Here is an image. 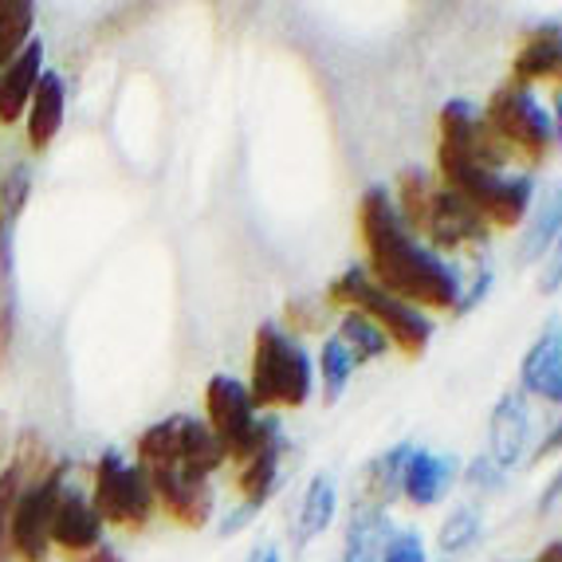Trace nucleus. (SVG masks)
<instances>
[{"instance_id": "32", "label": "nucleus", "mask_w": 562, "mask_h": 562, "mask_svg": "<svg viewBox=\"0 0 562 562\" xmlns=\"http://www.w3.org/2000/svg\"><path fill=\"white\" fill-rule=\"evenodd\" d=\"M464 476H469L472 487H499L504 484V469H499L492 457H476L469 469H464Z\"/></svg>"}, {"instance_id": "3", "label": "nucleus", "mask_w": 562, "mask_h": 562, "mask_svg": "<svg viewBox=\"0 0 562 562\" xmlns=\"http://www.w3.org/2000/svg\"><path fill=\"white\" fill-rule=\"evenodd\" d=\"M394 205H397V213H402L405 228H409L413 236H425L437 256L469 248V244H484L487 233H492V228L484 225V216H480L469 201H460L452 189L437 186L432 173H425V169H417V166L402 169Z\"/></svg>"}, {"instance_id": "17", "label": "nucleus", "mask_w": 562, "mask_h": 562, "mask_svg": "<svg viewBox=\"0 0 562 562\" xmlns=\"http://www.w3.org/2000/svg\"><path fill=\"white\" fill-rule=\"evenodd\" d=\"M413 445L402 441L394 449L378 452L370 457L358 469V480H355V504H366V507H390L397 496H402V476H405V460H409Z\"/></svg>"}, {"instance_id": "8", "label": "nucleus", "mask_w": 562, "mask_h": 562, "mask_svg": "<svg viewBox=\"0 0 562 562\" xmlns=\"http://www.w3.org/2000/svg\"><path fill=\"white\" fill-rule=\"evenodd\" d=\"M484 122L504 142V150L524 161L527 169H539L551 158V142H554L551 114L531 94V87H516V83L496 87L484 106Z\"/></svg>"}, {"instance_id": "37", "label": "nucleus", "mask_w": 562, "mask_h": 562, "mask_svg": "<svg viewBox=\"0 0 562 562\" xmlns=\"http://www.w3.org/2000/svg\"><path fill=\"white\" fill-rule=\"evenodd\" d=\"M244 562H280V547L276 543H260V547H252V554Z\"/></svg>"}, {"instance_id": "28", "label": "nucleus", "mask_w": 562, "mask_h": 562, "mask_svg": "<svg viewBox=\"0 0 562 562\" xmlns=\"http://www.w3.org/2000/svg\"><path fill=\"white\" fill-rule=\"evenodd\" d=\"M476 539H480V512L476 507H457L441 524V531H437V551L449 559V554L469 551Z\"/></svg>"}, {"instance_id": "40", "label": "nucleus", "mask_w": 562, "mask_h": 562, "mask_svg": "<svg viewBox=\"0 0 562 562\" xmlns=\"http://www.w3.org/2000/svg\"><path fill=\"white\" fill-rule=\"evenodd\" d=\"M535 562H562V543H547L543 551L535 554Z\"/></svg>"}, {"instance_id": "5", "label": "nucleus", "mask_w": 562, "mask_h": 562, "mask_svg": "<svg viewBox=\"0 0 562 562\" xmlns=\"http://www.w3.org/2000/svg\"><path fill=\"white\" fill-rule=\"evenodd\" d=\"M327 307H347L362 311L366 319H374L382 327V335L390 338V347H397L405 358H422L429 350L432 323L425 311L409 307V303L385 295L366 268H347L342 276H335L327 288Z\"/></svg>"}, {"instance_id": "7", "label": "nucleus", "mask_w": 562, "mask_h": 562, "mask_svg": "<svg viewBox=\"0 0 562 562\" xmlns=\"http://www.w3.org/2000/svg\"><path fill=\"white\" fill-rule=\"evenodd\" d=\"M94 512L103 519V527H126V531H142L150 527L154 512V487L150 476L138 460L122 457L119 449H106L103 457L94 460L91 487H87Z\"/></svg>"}, {"instance_id": "4", "label": "nucleus", "mask_w": 562, "mask_h": 562, "mask_svg": "<svg viewBox=\"0 0 562 562\" xmlns=\"http://www.w3.org/2000/svg\"><path fill=\"white\" fill-rule=\"evenodd\" d=\"M248 397L260 409H300L315 390V362L303 342L280 323H260L252 335V374H248Z\"/></svg>"}, {"instance_id": "12", "label": "nucleus", "mask_w": 562, "mask_h": 562, "mask_svg": "<svg viewBox=\"0 0 562 562\" xmlns=\"http://www.w3.org/2000/svg\"><path fill=\"white\" fill-rule=\"evenodd\" d=\"M99 543H103V519L94 512L87 487H76L67 480L59 492L56 519H52V547H59L71 559V554H83Z\"/></svg>"}, {"instance_id": "11", "label": "nucleus", "mask_w": 562, "mask_h": 562, "mask_svg": "<svg viewBox=\"0 0 562 562\" xmlns=\"http://www.w3.org/2000/svg\"><path fill=\"white\" fill-rule=\"evenodd\" d=\"M154 487V504L166 512L178 527H189V531H201V527L213 519L216 507V492L205 476L189 469H154L146 472Z\"/></svg>"}, {"instance_id": "34", "label": "nucleus", "mask_w": 562, "mask_h": 562, "mask_svg": "<svg viewBox=\"0 0 562 562\" xmlns=\"http://www.w3.org/2000/svg\"><path fill=\"white\" fill-rule=\"evenodd\" d=\"M487 288H492V272H480L476 276V283H472L469 291H460V300H457V307H452V315H469L476 303H484V295H487Z\"/></svg>"}, {"instance_id": "13", "label": "nucleus", "mask_w": 562, "mask_h": 562, "mask_svg": "<svg viewBox=\"0 0 562 562\" xmlns=\"http://www.w3.org/2000/svg\"><path fill=\"white\" fill-rule=\"evenodd\" d=\"M519 390L562 405V323L551 319L519 362Z\"/></svg>"}, {"instance_id": "10", "label": "nucleus", "mask_w": 562, "mask_h": 562, "mask_svg": "<svg viewBox=\"0 0 562 562\" xmlns=\"http://www.w3.org/2000/svg\"><path fill=\"white\" fill-rule=\"evenodd\" d=\"M71 460H56L44 476L29 480L20 487L16 507L9 524V547L12 562H47L52 559V519H56L59 492L67 484Z\"/></svg>"}, {"instance_id": "38", "label": "nucleus", "mask_w": 562, "mask_h": 562, "mask_svg": "<svg viewBox=\"0 0 562 562\" xmlns=\"http://www.w3.org/2000/svg\"><path fill=\"white\" fill-rule=\"evenodd\" d=\"M559 496H562V469L554 472V480H551V484H547V492H543V499H539V504H543V507H551Z\"/></svg>"}, {"instance_id": "23", "label": "nucleus", "mask_w": 562, "mask_h": 562, "mask_svg": "<svg viewBox=\"0 0 562 562\" xmlns=\"http://www.w3.org/2000/svg\"><path fill=\"white\" fill-rule=\"evenodd\" d=\"M390 535H394V527H390V516H385L382 507L350 504V524L338 562H382Z\"/></svg>"}, {"instance_id": "24", "label": "nucleus", "mask_w": 562, "mask_h": 562, "mask_svg": "<svg viewBox=\"0 0 562 562\" xmlns=\"http://www.w3.org/2000/svg\"><path fill=\"white\" fill-rule=\"evenodd\" d=\"M32 29H36V4L32 0H0V67H9L36 40Z\"/></svg>"}, {"instance_id": "26", "label": "nucleus", "mask_w": 562, "mask_h": 562, "mask_svg": "<svg viewBox=\"0 0 562 562\" xmlns=\"http://www.w3.org/2000/svg\"><path fill=\"white\" fill-rule=\"evenodd\" d=\"M559 233H562V186L551 193V201H547V209L539 213V221L527 228L524 244H519V260L524 263L543 260V252H551V244L559 240Z\"/></svg>"}, {"instance_id": "36", "label": "nucleus", "mask_w": 562, "mask_h": 562, "mask_svg": "<svg viewBox=\"0 0 562 562\" xmlns=\"http://www.w3.org/2000/svg\"><path fill=\"white\" fill-rule=\"evenodd\" d=\"M551 452H562V422H559V425H554V429H551V432H547V441H543V445H539V452H535V457L543 460V457H551Z\"/></svg>"}, {"instance_id": "39", "label": "nucleus", "mask_w": 562, "mask_h": 562, "mask_svg": "<svg viewBox=\"0 0 562 562\" xmlns=\"http://www.w3.org/2000/svg\"><path fill=\"white\" fill-rule=\"evenodd\" d=\"M551 131H554V138H562V87H559V94H554V106L551 111Z\"/></svg>"}, {"instance_id": "30", "label": "nucleus", "mask_w": 562, "mask_h": 562, "mask_svg": "<svg viewBox=\"0 0 562 562\" xmlns=\"http://www.w3.org/2000/svg\"><path fill=\"white\" fill-rule=\"evenodd\" d=\"M283 315H288V327L283 330H319L323 319H327V300H291Z\"/></svg>"}, {"instance_id": "19", "label": "nucleus", "mask_w": 562, "mask_h": 562, "mask_svg": "<svg viewBox=\"0 0 562 562\" xmlns=\"http://www.w3.org/2000/svg\"><path fill=\"white\" fill-rule=\"evenodd\" d=\"M64 114H67V83L59 71H47L40 76L36 91H32V103L24 111V131H29L32 150H47L56 134L64 131Z\"/></svg>"}, {"instance_id": "22", "label": "nucleus", "mask_w": 562, "mask_h": 562, "mask_svg": "<svg viewBox=\"0 0 562 562\" xmlns=\"http://www.w3.org/2000/svg\"><path fill=\"white\" fill-rule=\"evenodd\" d=\"M335 507H338L335 476H330V472L311 476L307 492H303V499H300V512H295V519H291V547L303 551L311 539H319V535L330 527V519H335Z\"/></svg>"}, {"instance_id": "21", "label": "nucleus", "mask_w": 562, "mask_h": 562, "mask_svg": "<svg viewBox=\"0 0 562 562\" xmlns=\"http://www.w3.org/2000/svg\"><path fill=\"white\" fill-rule=\"evenodd\" d=\"M228 464L225 449L213 437L201 417H189V413H178V452H173V469H189L198 476H213Z\"/></svg>"}, {"instance_id": "2", "label": "nucleus", "mask_w": 562, "mask_h": 562, "mask_svg": "<svg viewBox=\"0 0 562 562\" xmlns=\"http://www.w3.org/2000/svg\"><path fill=\"white\" fill-rule=\"evenodd\" d=\"M472 122L476 106L464 99H449L441 106V142H437V173L441 186L452 189L460 201H469L487 228H516L535 201L531 173H487L472 161Z\"/></svg>"}, {"instance_id": "33", "label": "nucleus", "mask_w": 562, "mask_h": 562, "mask_svg": "<svg viewBox=\"0 0 562 562\" xmlns=\"http://www.w3.org/2000/svg\"><path fill=\"white\" fill-rule=\"evenodd\" d=\"M559 288H562V233H559V240L551 244V256H547V263H543V280H539L543 295H554Z\"/></svg>"}, {"instance_id": "20", "label": "nucleus", "mask_w": 562, "mask_h": 562, "mask_svg": "<svg viewBox=\"0 0 562 562\" xmlns=\"http://www.w3.org/2000/svg\"><path fill=\"white\" fill-rule=\"evenodd\" d=\"M559 71H562V24L551 20V24H539V29L527 32L507 83L531 87L539 79H559Z\"/></svg>"}, {"instance_id": "15", "label": "nucleus", "mask_w": 562, "mask_h": 562, "mask_svg": "<svg viewBox=\"0 0 562 562\" xmlns=\"http://www.w3.org/2000/svg\"><path fill=\"white\" fill-rule=\"evenodd\" d=\"M527 432H531V413H527V397L524 390H507L504 397L492 409V422H487V457L496 460L499 469H512L527 449Z\"/></svg>"}, {"instance_id": "25", "label": "nucleus", "mask_w": 562, "mask_h": 562, "mask_svg": "<svg viewBox=\"0 0 562 562\" xmlns=\"http://www.w3.org/2000/svg\"><path fill=\"white\" fill-rule=\"evenodd\" d=\"M335 335H338V342L350 350L355 366L374 362V358H382L385 350H390V338L382 335V327H378L374 319H366L362 311H342Z\"/></svg>"}, {"instance_id": "1", "label": "nucleus", "mask_w": 562, "mask_h": 562, "mask_svg": "<svg viewBox=\"0 0 562 562\" xmlns=\"http://www.w3.org/2000/svg\"><path fill=\"white\" fill-rule=\"evenodd\" d=\"M358 236L366 248V276L385 295H394L417 311L457 307L460 272L405 228L394 193L385 186H370L358 201Z\"/></svg>"}, {"instance_id": "18", "label": "nucleus", "mask_w": 562, "mask_h": 562, "mask_svg": "<svg viewBox=\"0 0 562 562\" xmlns=\"http://www.w3.org/2000/svg\"><path fill=\"white\" fill-rule=\"evenodd\" d=\"M40 76H44V40H32L9 67H0V126L24 119Z\"/></svg>"}, {"instance_id": "9", "label": "nucleus", "mask_w": 562, "mask_h": 562, "mask_svg": "<svg viewBox=\"0 0 562 562\" xmlns=\"http://www.w3.org/2000/svg\"><path fill=\"white\" fill-rule=\"evenodd\" d=\"M32 198V166L12 161L0 173V366L9 362L12 338H16L20 283H16V228Z\"/></svg>"}, {"instance_id": "27", "label": "nucleus", "mask_w": 562, "mask_h": 562, "mask_svg": "<svg viewBox=\"0 0 562 562\" xmlns=\"http://www.w3.org/2000/svg\"><path fill=\"white\" fill-rule=\"evenodd\" d=\"M315 366H319V374H323V397H327V402H338L342 390H347L350 374H355V358H350V350L338 342V335L323 338V350H319V358H315Z\"/></svg>"}, {"instance_id": "6", "label": "nucleus", "mask_w": 562, "mask_h": 562, "mask_svg": "<svg viewBox=\"0 0 562 562\" xmlns=\"http://www.w3.org/2000/svg\"><path fill=\"white\" fill-rule=\"evenodd\" d=\"M205 425L233 464H244L272 432L283 429L276 413H256L248 385L233 374H213L205 385Z\"/></svg>"}, {"instance_id": "35", "label": "nucleus", "mask_w": 562, "mask_h": 562, "mask_svg": "<svg viewBox=\"0 0 562 562\" xmlns=\"http://www.w3.org/2000/svg\"><path fill=\"white\" fill-rule=\"evenodd\" d=\"M67 562H126V559H122L119 547L106 543V539H103L99 547H91V551H83V554H71Z\"/></svg>"}, {"instance_id": "31", "label": "nucleus", "mask_w": 562, "mask_h": 562, "mask_svg": "<svg viewBox=\"0 0 562 562\" xmlns=\"http://www.w3.org/2000/svg\"><path fill=\"white\" fill-rule=\"evenodd\" d=\"M382 562H429L425 559V543L417 531H394L382 551Z\"/></svg>"}, {"instance_id": "29", "label": "nucleus", "mask_w": 562, "mask_h": 562, "mask_svg": "<svg viewBox=\"0 0 562 562\" xmlns=\"http://www.w3.org/2000/svg\"><path fill=\"white\" fill-rule=\"evenodd\" d=\"M20 487H24V472L9 460V464L0 469V562H12L9 524H12V507H16Z\"/></svg>"}, {"instance_id": "14", "label": "nucleus", "mask_w": 562, "mask_h": 562, "mask_svg": "<svg viewBox=\"0 0 562 562\" xmlns=\"http://www.w3.org/2000/svg\"><path fill=\"white\" fill-rule=\"evenodd\" d=\"M288 449L291 445H288V437H283V429L272 432L252 457L244 460L240 472H236L240 507H248L252 516H260L263 504L276 496V487H280V480H283V457H288Z\"/></svg>"}, {"instance_id": "41", "label": "nucleus", "mask_w": 562, "mask_h": 562, "mask_svg": "<svg viewBox=\"0 0 562 562\" xmlns=\"http://www.w3.org/2000/svg\"><path fill=\"white\" fill-rule=\"evenodd\" d=\"M559 79H562V71H559Z\"/></svg>"}, {"instance_id": "16", "label": "nucleus", "mask_w": 562, "mask_h": 562, "mask_svg": "<svg viewBox=\"0 0 562 562\" xmlns=\"http://www.w3.org/2000/svg\"><path fill=\"white\" fill-rule=\"evenodd\" d=\"M457 476H460V464L452 452L413 449L409 460H405L402 496L409 499L413 507H432V504H441L445 492H449Z\"/></svg>"}]
</instances>
